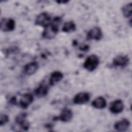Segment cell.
I'll return each mask as SVG.
<instances>
[{
	"label": "cell",
	"mask_w": 132,
	"mask_h": 132,
	"mask_svg": "<svg viewBox=\"0 0 132 132\" xmlns=\"http://www.w3.org/2000/svg\"><path fill=\"white\" fill-rule=\"evenodd\" d=\"M39 68L38 63L36 62H31L26 64L24 67V72L27 75H31L34 74Z\"/></svg>",
	"instance_id": "14"
},
{
	"label": "cell",
	"mask_w": 132,
	"mask_h": 132,
	"mask_svg": "<svg viewBox=\"0 0 132 132\" xmlns=\"http://www.w3.org/2000/svg\"><path fill=\"white\" fill-rule=\"evenodd\" d=\"M34 92L38 97H43L48 94V87L45 84L42 83L35 90Z\"/></svg>",
	"instance_id": "15"
},
{
	"label": "cell",
	"mask_w": 132,
	"mask_h": 132,
	"mask_svg": "<svg viewBox=\"0 0 132 132\" xmlns=\"http://www.w3.org/2000/svg\"><path fill=\"white\" fill-rule=\"evenodd\" d=\"M100 59L98 56L95 54H92L87 57L83 63L84 68L89 72L94 71L98 67Z\"/></svg>",
	"instance_id": "2"
},
{
	"label": "cell",
	"mask_w": 132,
	"mask_h": 132,
	"mask_svg": "<svg viewBox=\"0 0 132 132\" xmlns=\"http://www.w3.org/2000/svg\"><path fill=\"white\" fill-rule=\"evenodd\" d=\"M76 28V24L74 22L68 21L64 23L62 27V31L65 33H71L74 31Z\"/></svg>",
	"instance_id": "17"
},
{
	"label": "cell",
	"mask_w": 132,
	"mask_h": 132,
	"mask_svg": "<svg viewBox=\"0 0 132 132\" xmlns=\"http://www.w3.org/2000/svg\"><path fill=\"white\" fill-rule=\"evenodd\" d=\"M124 103L121 100L117 99L111 103L109 110L113 114H119L121 113L124 109Z\"/></svg>",
	"instance_id": "11"
},
{
	"label": "cell",
	"mask_w": 132,
	"mask_h": 132,
	"mask_svg": "<svg viewBox=\"0 0 132 132\" xmlns=\"http://www.w3.org/2000/svg\"><path fill=\"white\" fill-rule=\"evenodd\" d=\"M27 114L25 112H22L18 114L15 118V123L19 125L23 130L27 131L29 128V123L26 120Z\"/></svg>",
	"instance_id": "6"
},
{
	"label": "cell",
	"mask_w": 132,
	"mask_h": 132,
	"mask_svg": "<svg viewBox=\"0 0 132 132\" xmlns=\"http://www.w3.org/2000/svg\"><path fill=\"white\" fill-rule=\"evenodd\" d=\"M63 77V74L62 72L58 71H55L52 72L49 78V85L50 86H55L56 84L60 82Z\"/></svg>",
	"instance_id": "13"
},
{
	"label": "cell",
	"mask_w": 132,
	"mask_h": 132,
	"mask_svg": "<svg viewBox=\"0 0 132 132\" xmlns=\"http://www.w3.org/2000/svg\"><path fill=\"white\" fill-rule=\"evenodd\" d=\"M69 1H57L56 2L57 3H67Z\"/></svg>",
	"instance_id": "20"
},
{
	"label": "cell",
	"mask_w": 132,
	"mask_h": 132,
	"mask_svg": "<svg viewBox=\"0 0 132 132\" xmlns=\"http://www.w3.org/2000/svg\"><path fill=\"white\" fill-rule=\"evenodd\" d=\"M61 22V17H55L51 23L44 28L42 34V37L46 40H51L54 38L59 31V26Z\"/></svg>",
	"instance_id": "1"
},
{
	"label": "cell",
	"mask_w": 132,
	"mask_h": 132,
	"mask_svg": "<svg viewBox=\"0 0 132 132\" xmlns=\"http://www.w3.org/2000/svg\"><path fill=\"white\" fill-rule=\"evenodd\" d=\"M103 37V32L100 27L95 26L90 29L87 34L88 40H94L96 41L100 40Z\"/></svg>",
	"instance_id": "9"
},
{
	"label": "cell",
	"mask_w": 132,
	"mask_h": 132,
	"mask_svg": "<svg viewBox=\"0 0 132 132\" xmlns=\"http://www.w3.org/2000/svg\"><path fill=\"white\" fill-rule=\"evenodd\" d=\"M91 105L96 109H102L106 107L107 105V102L104 97L100 96L95 98L92 101Z\"/></svg>",
	"instance_id": "16"
},
{
	"label": "cell",
	"mask_w": 132,
	"mask_h": 132,
	"mask_svg": "<svg viewBox=\"0 0 132 132\" xmlns=\"http://www.w3.org/2000/svg\"><path fill=\"white\" fill-rule=\"evenodd\" d=\"M129 62V59L127 55H118L112 60V65L114 67L124 68Z\"/></svg>",
	"instance_id": "10"
},
{
	"label": "cell",
	"mask_w": 132,
	"mask_h": 132,
	"mask_svg": "<svg viewBox=\"0 0 132 132\" xmlns=\"http://www.w3.org/2000/svg\"><path fill=\"white\" fill-rule=\"evenodd\" d=\"M34 96L30 93H25L22 94L19 102L20 107L23 109L27 108L33 102Z\"/></svg>",
	"instance_id": "8"
},
{
	"label": "cell",
	"mask_w": 132,
	"mask_h": 132,
	"mask_svg": "<svg viewBox=\"0 0 132 132\" xmlns=\"http://www.w3.org/2000/svg\"><path fill=\"white\" fill-rule=\"evenodd\" d=\"M121 11L123 15L128 18L131 16L132 14V3L130 2L124 5L121 8Z\"/></svg>",
	"instance_id": "18"
},
{
	"label": "cell",
	"mask_w": 132,
	"mask_h": 132,
	"mask_svg": "<svg viewBox=\"0 0 132 132\" xmlns=\"http://www.w3.org/2000/svg\"><path fill=\"white\" fill-rule=\"evenodd\" d=\"M90 98V95L87 92H80L76 94L73 98V103L76 105H82L88 103Z\"/></svg>",
	"instance_id": "7"
},
{
	"label": "cell",
	"mask_w": 132,
	"mask_h": 132,
	"mask_svg": "<svg viewBox=\"0 0 132 132\" xmlns=\"http://www.w3.org/2000/svg\"><path fill=\"white\" fill-rule=\"evenodd\" d=\"M52 21L51 16L47 12H42L37 16L35 21V24L44 28L49 25Z\"/></svg>",
	"instance_id": "3"
},
{
	"label": "cell",
	"mask_w": 132,
	"mask_h": 132,
	"mask_svg": "<svg viewBox=\"0 0 132 132\" xmlns=\"http://www.w3.org/2000/svg\"><path fill=\"white\" fill-rule=\"evenodd\" d=\"M130 123L127 119H123L118 121L114 124V128L118 131H125L129 127Z\"/></svg>",
	"instance_id": "12"
},
{
	"label": "cell",
	"mask_w": 132,
	"mask_h": 132,
	"mask_svg": "<svg viewBox=\"0 0 132 132\" xmlns=\"http://www.w3.org/2000/svg\"><path fill=\"white\" fill-rule=\"evenodd\" d=\"M9 117L6 114H1L0 116V125L1 126L5 125L9 122Z\"/></svg>",
	"instance_id": "19"
},
{
	"label": "cell",
	"mask_w": 132,
	"mask_h": 132,
	"mask_svg": "<svg viewBox=\"0 0 132 132\" xmlns=\"http://www.w3.org/2000/svg\"><path fill=\"white\" fill-rule=\"evenodd\" d=\"M15 27V22L12 18H4L1 21V29L3 32L13 31Z\"/></svg>",
	"instance_id": "5"
},
{
	"label": "cell",
	"mask_w": 132,
	"mask_h": 132,
	"mask_svg": "<svg viewBox=\"0 0 132 132\" xmlns=\"http://www.w3.org/2000/svg\"><path fill=\"white\" fill-rule=\"evenodd\" d=\"M73 113L72 110L68 108H64L58 117H55L53 119L54 121H60L62 122L67 123L70 122L73 118Z\"/></svg>",
	"instance_id": "4"
}]
</instances>
